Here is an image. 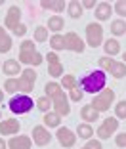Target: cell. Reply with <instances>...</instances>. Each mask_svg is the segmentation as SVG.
<instances>
[{
	"instance_id": "836d02e7",
	"label": "cell",
	"mask_w": 126,
	"mask_h": 149,
	"mask_svg": "<svg viewBox=\"0 0 126 149\" xmlns=\"http://www.w3.org/2000/svg\"><path fill=\"white\" fill-rule=\"evenodd\" d=\"M48 74L57 79V77H63V65L61 63H56V65H50L48 67Z\"/></svg>"
},
{
	"instance_id": "cb8c5ba5",
	"label": "cell",
	"mask_w": 126,
	"mask_h": 149,
	"mask_svg": "<svg viewBox=\"0 0 126 149\" xmlns=\"http://www.w3.org/2000/svg\"><path fill=\"white\" fill-rule=\"evenodd\" d=\"M35 107H36V109H40L42 113H48V111L54 107V103H52V100H50L48 96H40L38 100L35 101Z\"/></svg>"
},
{
	"instance_id": "f546056e",
	"label": "cell",
	"mask_w": 126,
	"mask_h": 149,
	"mask_svg": "<svg viewBox=\"0 0 126 149\" xmlns=\"http://www.w3.org/2000/svg\"><path fill=\"white\" fill-rule=\"evenodd\" d=\"M115 117H117L118 120H120V118L124 120L126 118V101L124 100H120L117 105H115Z\"/></svg>"
},
{
	"instance_id": "f1b7e54d",
	"label": "cell",
	"mask_w": 126,
	"mask_h": 149,
	"mask_svg": "<svg viewBox=\"0 0 126 149\" xmlns=\"http://www.w3.org/2000/svg\"><path fill=\"white\" fill-rule=\"evenodd\" d=\"M35 40L36 42H46L48 40V27L44 25H38L35 29Z\"/></svg>"
},
{
	"instance_id": "ffe728a7",
	"label": "cell",
	"mask_w": 126,
	"mask_h": 149,
	"mask_svg": "<svg viewBox=\"0 0 126 149\" xmlns=\"http://www.w3.org/2000/svg\"><path fill=\"white\" fill-rule=\"evenodd\" d=\"M12 50V36L0 27V54H8Z\"/></svg>"
},
{
	"instance_id": "60d3db41",
	"label": "cell",
	"mask_w": 126,
	"mask_h": 149,
	"mask_svg": "<svg viewBox=\"0 0 126 149\" xmlns=\"http://www.w3.org/2000/svg\"><path fill=\"white\" fill-rule=\"evenodd\" d=\"M13 35H15V36H25L27 35V27L23 25V23H19V25L13 29Z\"/></svg>"
},
{
	"instance_id": "ba28073f",
	"label": "cell",
	"mask_w": 126,
	"mask_h": 149,
	"mask_svg": "<svg viewBox=\"0 0 126 149\" xmlns=\"http://www.w3.org/2000/svg\"><path fill=\"white\" fill-rule=\"evenodd\" d=\"M54 103V111H56L59 117H67L71 113V105H69V97L65 96V92H61L59 96H56L52 100Z\"/></svg>"
},
{
	"instance_id": "83f0119b",
	"label": "cell",
	"mask_w": 126,
	"mask_h": 149,
	"mask_svg": "<svg viewBox=\"0 0 126 149\" xmlns=\"http://www.w3.org/2000/svg\"><path fill=\"white\" fill-rule=\"evenodd\" d=\"M50 46H52V50H65V40H63V36L61 35H54L50 36Z\"/></svg>"
},
{
	"instance_id": "44dd1931",
	"label": "cell",
	"mask_w": 126,
	"mask_h": 149,
	"mask_svg": "<svg viewBox=\"0 0 126 149\" xmlns=\"http://www.w3.org/2000/svg\"><path fill=\"white\" fill-rule=\"evenodd\" d=\"M77 136L82 138V140H92V136H94V128H92V124L88 123H82L77 126Z\"/></svg>"
},
{
	"instance_id": "8d00e7d4",
	"label": "cell",
	"mask_w": 126,
	"mask_h": 149,
	"mask_svg": "<svg viewBox=\"0 0 126 149\" xmlns=\"http://www.w3.org/2000/svg\"><path fill=\"white\" fill-rule=\"evenodd\" d=\"M82 97H84V92H82V90H78V86L71 90V96H69L71 101H82Z\"/></svg>"
},
{
	"instance_id": "484cf974",
	"label": "cell",
	"mask_w": 126,
	"mask_h": 149,
	"mask_svg": "<svg viewBox=\"0 0 126 149\" xmlns=\"http://www.w3.org/2000/svg\"><path fill=\"white\" fill-rule=\"evenodd\" d=\"M109 73L113 74L115 79H122V77L126 74V63H124V61H115Z\"/></svg>"
},
{
	"instance_id": "4dcf8cb0",
	"label": "cell",
	"mask_w": 126,
	"mask_h": 149,
	"mask_svg": "<svg viewBox=\"0 0 126 149\" xmlns=\"http://www.w3.org/2000/svg\"><path fill=\"white\" fill-rule=\"evenodd\" d=\"M17 84H19V92H21V94H29V92H33V88H35V84H33V82L21 79V77L17 79Z\"/></svg>"
},
{
	"instance_id": "5b68a950",
	"label": "cell",
	"mask_w": 126,
	"mask_h": 149,
	"mask_svg": "<svg viewBox=\"0 0 126 149\" xmlns=\"http://www.w3.org/2000/svg\"><path fill=\"white\" fill-rule=\"evenodd\" d=\"M118 124H120V120L117 117H107L101 123V126L97 128V138L100 140H109V136H113L115 132L118 130Z\"/></svg>"
},
{
	"instance_id": "9c48e42d",
	"label": "cell",
	"mask_w": 126,
	"mask_h": 149,
	"mask_svg": "<svg viewBox=\"0 0 126 149\" xmlns=\"http://www.w3.org/2000/svg\"><path fill=\"white\" fill-rule=\"evenodd\" d=\"M31 136H33V141H35L38 147H44V145H48L50 141H52V134H50V130L46 126H35Z\"/></svg>"
},
{
	"instance_id": "2e32d148",
	"label": "cell",
	"mask_w": 126,
	"mask_h": 149,
	"mask_svg": "<svg viewBox=\"0 0 126 149\" xmlns=\"http://www.w3.org/2000/svg\"><path fill=\"white\" fill-rule=\"evenodd\" d=\"M80 117H82V120L84 123H94V120H100V113H97L94 107L88 103V105H84L82 109H80Z\"/></svg>"
},
{
	"instance_id": "5bb4252c",
	"label": "cell",
	"mask_w": 126,
	"mask_h": 149,
	"mask_svg": "<svg viewBox=\"0 0 126 149\" xmlns=\"http://www.w3.org/2000/svg\"><path fill=\"white\" fill-rule=\"evenodd\" d=\"M33 140L29 136H13L8 141V149H31Z\"/></svg>"
},
{
	"instance_id": "277c9868",
	"label": "cell",
	"mask_w": 126,
	"mask_h": 149,
	"mask_svg": "<svg viewBox=\"0 0 126 149\" xmlns=\"http://www.w3.org/2000/svg\"><path fill=\"white\" fill-rule=\"evenodd\" d=\"M86 44L92 48H97L103 44V27L100 23H88L86 25Z\"/></svg>"
},
{
	"instance_id": "1f68e13d",
	"label": "cell",
	"mask_w": 126,
	"mask_h": 149,
	"mask_svg": "<svg viewBox=\"0 0 126 149\" xmlns=\"http://www.w3.org/2000/svg\"><path fill=\"white\" fill-rule=\"evenodd\" d=\"M4 90L8 94H15V92H19V84H17V79H8L4 82Z\"/></svg>"
},
{
	"instance_id": "52a82bcc",
	"label": "cell",
	"mask_w": 126,
	"mask_h": 149,
	"mask_svg": "<svg viewBox=\"0 0 126 149\" xmlns=\"http://www.w3.org/2000/svg\"><path fill=\"white\" fill-rule=\"evenodd\" d=\"M65 40V50H71V52H77V54H82L84 48H86V44L82 42V38L77 35V33H67L63 36Z\"/></svg>"
},
{
	"instance_id": "f6af8a7d",
	"label": "cell",
	"mask_w": 126,
	"mask_h": 149,
	"mask_svg": "<svg viewBox=\"0 0 126 149\" xmlns=\"http://www.w3.org/2000/svg\"><path fill=\"white\" fill-rule=\"evenodd\" d=\"M40 6H42L44 10H50V8H52V0H48V2L44 0V2H40Z\"/></svg>"
},
{
	"instance_id": "7bdbcfd3",
	"label": "cell",
	"mask_w": 126,
	"mask_h": 149,
	"mask_svg": "<svg viewBox=\"0 0 126 149\" xmlns=\"http://www.w3.org/2000/svg\"><path fill=\"white\" fill-rule=\"evenodd\" d=\"M46 59H48L50 65H56V63H59V57H57V54H56V52H50L48 56H46Z\"/></svg>"
},
{
	"instance_id": "8fae6325",
	"label": "cell",
	"mask_w": 126,
	"mask_h": 149,
	"mask_svg": "<svg viewBox=\"0 0 126 149\" xmlns=\"http://www.w3.org/2000/svg\"><path fill=\"white\" fill-rule=\"evenodd\" d=\"M19 19H21V10L17 8V6H12V8L8 10V13H6V19H4V27L6 29H15V27L19 25Z\"/></svg>"
},
{
	"instance_id": "d590c367",
	"label": "cell",
	"mask_w": 126,
	"mask_h": 149,
	"mask_svg": "<svg viewBox=\"0 0 126 149\" xmlns=\"http://www.w3.org/2000/svg\"><path fill=\"white\" fill-rule=\"evenodd\" d=\"M113 10L120 15L122 19L126 17V0H118V2H115V6H113Z\"/></svg>"
},
{
	"instance_id": "603a6c76",
	"label": "cell",
	"mask_w": 126,
	"mask_h": 149,
	"mask_svg": "<svg viewBox=\"0 0 126 149\" xmlns=\"http://www.w3.org/2000/svg\"><path fill=\"white\" fill-rule=\"evenodd\" d=\"M44 92H46V96H48L50 100H54L56 96H59V94L63 92V88H61V84H57V82H46Z\"/></svg>"
},
{
	"instance_id": "4316f807",
	"label": "cell",
	"mask_w": 126,
	"mask_h": 149,
	"mask_svg": "<svg viewBox=\"0 0 126 149\" xmlns=\"http://www.w3.org/2000/svg\"><path fill=\"white\" fill-rule=\"evenodd\" d=\"M78 86V80L74 79L73 74H63V80H61V88L63 90H73V88H77Z\"/></svg>"
},
{
	"instance_id": "ac0fdd59",
	"label": "cell",
	"mask_w": 126,
	"mask_h": 149,
	"mask_svg": "<svg viewBox=\"0 0 126 149\" xmlns=\"http://www.w3.org/2000/svg\"><path fill=\"white\" fill-rule=\"evenodd\" d=\"M67 12H69V15L73 19H80V17H82V12H84L82 2H78V0H71L69 4H67Z\"/></svg>"
},
{
	"instance_id": "9a60e30c",
	"label": "cell",
	"mask_w": 126,
	"mask_h": 149,
	"mask_svg": "<svg viewBox=\"0 0 126 149\" xmlns=\"http://www.w3.org/2000/svg\"><path fill=\"white\" fill-rule=\"evenodd\" d=\"M111 13H113V6L109 4V2H97L96 13H94L97 21H107L111 17Z\"/></svg>"
},
{
	"instance_id": "30bf717a",
	"label": "cell",
	"mask_w": 126,
	"mask_h": 149,
	"mask_svg": "<svg viewBox=\"0 0 126 149\" xmlns=\"http://www.w3.org/2000/svg\"><path fill=\"white\" fill-rule=\"evenodd\" d=\"M19 130H21V124L15 118H6L0 123V134L2 136H15Z\"/></svg>"
},
{
	"instance_id": "7dc6e473",
	"label": "cell",
	"mask_w": 126,
	"mask_h": 149,
	"mask_svg": "<svg viewBox=\"0 0 126 149\" xmlns=\"http://www.w3.org/2000/svg\"><path fill=\"white\" fill-rule=\"evenodd\" d=\"M2 100H4V92L0 90V105H2ZM0 118H2V113H0Z\"/></svg>"
},
{
	"instance_id": "d6986e66",
	"label": "cell",
	"mask_w": 126,
	"mask_h": 149,
	"mask_svg": "<svg viewBox=\"0 0 126 149\" xmlns=\"http://www.w3.org/2000/svg\"><path fill=\"white\" fill-rule=\"evenodd\" d=\"M103 50H105V56L111 57V56H117V54H120V42L115 38H109L107 42L103 44Z\"/></svg>"
},
{
	"instance_id": "7402d4cb",
	"label": "cell",
	"mask_w": 126,
	"mask_h": 149,
	"mask_svg": "<svg viewBox=\"0 0 126 149\" xmlns=\"http://www.w3.org/2000/svg\"><path fill=\"white\" fill-rule=\"evenodd\" d=\"M63 27H65V21H63V17H61V15H52V17L48 19V31H54L57 35Z\"/></svg>"
},
{
	"instance_id": "8992f818",
	"label": "cell",
	"mask_w": 126,
	"mask_h": 149,
	"mask_svg": "<svg viewBox=\"0 0 126 149\" xmlns=\"http://www.w3.org/2000/svg\"><path fill=\"white\" fill-rule=\"evenodd\" d=\"M56 138H57V141H59L63 147H73L74 143H77V136H74V132L71 130V128H67V126H59L57 128V132H56Z\"/></svg>"
},
{
	"instance_id": "ab89813d",
	"label": "cell",
	"mask_w": 126,
	"mask_h": 149,
	"mask_svg": "<svg viewBox=\"0 0 126 149\" xmlns=\"http://www.w3.org/2000/svg\"><path fill=\"white\" fill-rule=\"evenodd\" d=\"M80 149H103V145H101L100 140H88V143Z\"/></svg>"
},
{
	"instance_id": "ee69618b",
	"label": "cell",
	"mask_w": 126,
	"mask_h": 149,
	"mask_svg": "<svg viewBox=\"0 0 126 149\" xmlns=\"http://www.w3.org/2000/svg\"><path fill=\"white\" fill-rule=\"evenodd\" d=\"M96 6H97V2H96V0H82V8H86V10L96 8Z\"/></svg>"
},
{
	"instance_id": "d4e9b609",
	"label": "cell",
	"mask_w": 126,
	"mask_h": 149,
	"mask_svg": "<svg viewBox=\"0 0 126 149\" xmlns=\"http://www.w3.org/2000/svg\"><path fill=\"white\" fill-rule=\"evenodd\" d=\"M111 33H113L115 36H122L126 33V21L124 19H115L113 23H111Z\"/></svg>"
},
{
	"instance_id": "b9f144b4",
	"label": "cell",
	"mask_w": 126,
	"mask_h": 149,
	"mask_svg": "<svg viewBox=\"0 0 126 149\" xmlns=\"http://www.w3.org/2000/svg\"><path fill=\"white\" fill-rule=\"evenodd\" d=\"M115 143H117L118 147H126V132H122V134H118V136L115 138Z\"/></svg>"
},
{
	"instance_id": "7a4b0ae2",
	"label": "cell",
	"mask_w": 126,
	"mask_h": 149,
	"mask_svg": "<svg viewBox=\"0 0 126 149\" xmlns=\"http://www.w3.org/2000/svg\"><path fill=\"white\" fill-rule=\"evenodd\" d=\"M8 107H10V111L15 113V115H25V113H31V111H33L35 103H33L29 94H17V96H13L12 100H10Z\"/></svg>"
},
{
	"instance_id": "7c38bea8",
	"label": "cell",
	"mask_w": 126,
	"mask_h": 149,
	"mask_svg": "<svg viewBox=\"0 0 126 149\" xmlns=\"http://www.w3.org/2000/svg\"><path fill=\"white\" fill-rule=\"evenodd\" d=\"M19 63H25V65H40L44 61V56L38 52H19Z\"/></svg>"
},
{
	"instance_id": "d6a6232c",
	"label": "cell",
	"mask_w": 126,
	"mask_h": 149,
	"mask_svg": "<svg viewBox=\"0 0 126 149\" xmlns=\"http://www.w3.org/2000/svg\"><path fill=\"white\" fill-rule=\"evenodd\" d=\"M97 61H100V69H101V71H105V73H107V71H111V67H113L115 59H111V57L103 56V57H100V59H97Z\"/></svg>"
},
{
	"instance_id": "74e56055",
	"label": "cell",
	"mask_w": 126,
	"mask_h": 149,
	"mask_svg": "<svg viewBox=\"0 0 126 149\" xmlns=\"http://www.w3.org/2000/svg\"><path fill=\"white\" fill-rule=\"evenodd\" d=\"M50 10H54L56 13H61L65 10V2H63V0H52V8Z\"/></svg>"
},
{
	"instance_id": "bcb514c9",
	"label": "cell",
	"mask_w": 126,
	"mask_h": 149,
	"mask_svg": "<svg viewBox=\"0 0 126 149\" xmlns=\"http://www.w3.org/2000/svg\"><path fill=\"white\" fill-rule=\"evenodd\" d=\"M0 149H8V143H6L2 138H0Z\"/></svg>"
},
{
	"instance_id": "6da1fadb",
	"label": "cell",
	"mask_w": 126,
	"mask_h": 149,
	"mask_svg": "<svg viewBox=\"0 0 126 149\" xmlns=\"http://www.w3.org/2000/svg\"><path fill=\"white\" fill-rule=\"evenodd\" d=\"M105 84H107V74L101 69L92 71V73L84 74L82 79L78 80L80 90H82V92H88V94H100L101 90H105Z\"/></svg>"
},
{
	"instance_id": "4fadbf2b",
	"label": "cell",
	"mask_w": 126,
	"mask_h": 149,
	"mask_svg": "<svg viewBox=\"0 0 126 149\" xmlns=\"http://www.w3.org/2000/svg\"><path fill=\"white\" fill-rule=\"evenodd\" d=\"M2 71H4V74H8L10 79H13L15 74H21V63L17 61V59H6L4 63H2Z\"/></svg>"
},
{
	"instance_id": "e575fe53",
	"label": "cell",
	"mask_w": 126,
	"mask_h": 149,
	"mask_svg": "<svg viewBox=\"0 0 126 149\" xmlns=\"http://www.w3.org/2000/svg\"><path fill=\"white\" fill-rule=\"evenodd\" d=\"M21 79H25V80H29V82L35 84V82H36V73L31 69V67H27V69L21 71Z\"/></svg>"
},
{
	"instance_id": "e0dca14e",
	"label": "cell",
	"mask_w": 126,
	"mask_h": 149,
	"mask_svg": "<svg viewBox=\"0 0 126 149\" xmlns=\"http://www.w3.org/2000/svg\"><path fill=\"white\" fill-rule=\"evenodd\" d=\"M44 126L46 128H59L61 124V117L56 113V111H48V113H44Z\"/></svg>"
},
{
	"instance_id": "f35d334b",
	"label": "cell",
	"mask_w": 126,
	"mask_h": 149,
	"mask_svg": "<svg viewBox=\"0 0 126 149\" xmlns=\"http://www.w3.org/2000/svg\"><path fill=\"white\" fill-rule=\"evenodd\" d=\"M19 48H21V52H36V48H35V44H33V40H23Z\"/></svg>"
},
{
	"instance_id": "681fc988",
	"label": "cell",
	"mask_w": 126,
	"mask_h": 149,
	"mask_svg": "<svg viewBox=\"0 0 126 149\" xmlns=\"http://www.w3.org/2000/svg\"><path fill=\"white\" fill-rule=\"evenodd\" d=\"M0 6H2V2H0Z\"/></svg>"
},
{
	"instance_id": "3957f363",
	"label": "cell",
	"mask_w": 126,
	"mask_h": 149,
	"mask_svg": "<svg viewBox=\"0 0 126 149\" xmlns=\"http://www.w3.org/2000/svg\"><path fill=\"white\" fill-rule=\"evenodd\" d=\"M113 101H115V90L113 88H105V90H101L100 94L94 96L90 105L94 107L97 113H105V111H109V107L113 105Z\"/></svg>"
},
{
	"instance_id": "c3c4849f",
	"label": "cell",
	"mask_w": 126,
	"mask_h": 149,
	"mask_svg": "<svg viewBox=\"0 0 126 149\" xmlns=\"http://www.w3.org/2000/svg\"><path fill=\"white\" fill-rule=\"evenodd\" d=\"M122 59H124V63H126V52H124V56H122Z\"/></svg>"
}]
</instances>
